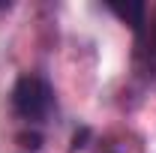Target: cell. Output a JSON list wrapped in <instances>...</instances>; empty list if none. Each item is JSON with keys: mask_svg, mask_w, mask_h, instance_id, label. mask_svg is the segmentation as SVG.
<instances>
[{"mask_svg": "<svg viewBox=\"0 0 156 153\" xmlns=\"http://www.w3.org/2000/svg\"><path fill=\"white\" fill-rule=\"evenodd\" d=\"M108 9H111L120 21H126L135 33L144 27V21H147V3H141V0H129V3H108Z\"/></svg>", "mask_w": 156, "mask_h": 153, "instance_id": "3957f363", "label": "cell"}, {"mask_svg": "<svg viewBox=\"0 0 156 153\" xmlns=\"http://www.w3.org/2000/svg\"><path fill=\"white\" fill-rule=\"evenodd\" d=\"M135 60L147 75H156V9H150V21L135 33Z\"/></svg>", "mask_w": 156, "mask_h": 153, "instance_id": "7a4b0ae2", "label": "cell"}, {"mask_svg": "<svg viewBox=\"0 0 156 153\" xmlns=\"http://www.w3.org/2000/svg\"><path fill=\"white\" fill-rule=\"evenodd\" d=\"M12 108L27 123H42L54 108V90L42 75H21L12 87Z\"/></svg>", "mask_w": 156, "mask_h": 153, "instance_id": "6da1fadb", "label": "cell"}]
</instances>
